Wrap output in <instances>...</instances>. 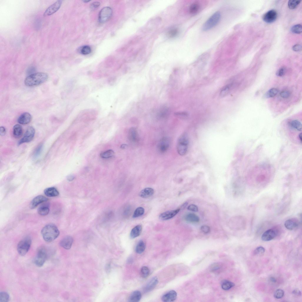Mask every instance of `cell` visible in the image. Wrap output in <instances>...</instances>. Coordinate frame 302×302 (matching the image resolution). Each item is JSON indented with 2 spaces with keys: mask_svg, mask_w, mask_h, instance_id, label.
<instances>
[{
  "mask_svg": "<svg viewBox=\"0 0 302 302\" xmlns=\"http://www.w3.org/2000/svg\"><path fill=\"white\" fill-rule=\"evenodd\" d=\"M289 126L291 129L295 131L294 132L301 133L302 124L299 121L297 120L291 121L289 123Z\"/></svg>",
  "mask_w": 302,
  "mask_h": 302,
  "instance_id": "obj_19",
  "label": "cell"
},
{
  "mask_svg": "<svg viewBox=\"0 0 302 302\" xmlns=\"http://www.w3.org/2000/svg\"><path fill=\"white\" fill-rule=\"evenodd\" d=\"M150 271L149 268L147 266L143 267L141 270V274L143 278H147L149 276Z\"/></svg>",
  "mask_w": 302,
  "mask_h": 302,
  "instance_id": "obj_34",
  "label": "cell"
},
{
  "mask_svg": "<svg viewBox=\"0 0 302 302\" xmlns=\"http://www.w3.org/2000/svg\"><path fill=\"white\" fill-rule=\"evenodd\" d=\"M293 293L297 295H301V291L298 289H296L294 290L293 291Z\"/></svg>",
  "mask_w": 302,
  "mask_h": 302,
  "instance_id": "obj_53",
  "label": "cell"
},
{
  "mask_svg": "<svg viewBox=\"0 0 302 302\" xmlns=\"http://www.w3.org/2000/svg\"><path fill=\"white\" fill-rule=\"evenodd\" d=\"M114 154V151L112 150H110L101 153L100 157L103 158H109L112 157Z\"/></svg>",
  "mask_w": 302,
  "mask_h": 302,
  "instance_id": "obj_35",
  "label": "cell"
},
{
  "mask_svg": "<svg viewBox=\"0 0 302 302\" xmlns=\"http://www.w3.org/2000/svg\"><path fill=\"white\" fill-rule=\"evenodd\" d=\"M234 286L235 284L230 281L225 280L222 282L221 286L223 290H228L231 289Z\"/></svg>",
  "mask_w": 302,
  "mask_h": 302,
  "instance_id": "obj_32",
  "label": "cell"
},
{
  "mask_svg": "<svg viewBox=\"0 0 302 302\" xmlns=\"http://www.w3.org/2000/svg\"><path fill=\"white\" fill-rule=\"evenodd\" d=\"M142 295L140 291H134L131 295L129 301L131 302H137L141 299Z\"/></svg>",
  "mask_w": 302,
  "mask_h": 302,
  "instance_id": "obj_25",
  "label": "cell"
},
{
  "mask_svg": "<svg viewBox=\"0 0 302 302\" xmlns=\"http://www.w3.org/2000/svg\"><path fill=\"white\" fill-rule=\"evenodd\" d=\"M48 199L44 196L39 195L34 198L31 201L30 207L31 209H34L39 204L48 201Z\"/></svg>",
  "mask_w": 302,
  "mask_h": 302,
  "instance_id": "obj_11",
  "label": "cell"
},
{
  "mask_svg": "<svg viewBox=\"0 0 302 302\" xmlns=\"http://www.w3.org/2000/svg\"><path fill=\"white\" fill-rule=\"evenodd\" d=\"M35 130L32 127H29L27 129L23 137L18 142L19 145L24 143H28L32 141L35 135Z\"/></svg>",
  "mask_w": 302,
  "mask_h": 302,
  "instance_id": "obj_8",
  "label": "cell"
},
{
  "mask_svg": "<svg viewBox=\"0 0 302 302\" xmlns=\"http://www.w3.org/2000/svg\"><path fill=\"white\" fill-rule=\"evenodd\" d=\"M100 5V3L98 2H95L91 4V9H94L98 8Z\"/></svg>",
  "mask_w": 302,
  "mask_h": 302,
  "instance_id": "obj_50",
  "label": "cell"
},
{
  "mask_svg": "<svg viewBox=\"0 0 302 302\" xmlns=\"http://www.w3.org/2000/svg\"><path fill=\"white\" fill-rule=\"evenodd\" d=\"M62 3V1H58L48 7L44 14V17L50 16L56 12L60 9Z\"/></svg>",
  "mask_w": 302,
  "mask_h": 302,
  "instance_id": "obj_10",
  "label": "cell"
},
{
  "mask_svg": "<svg viewBox=\"0 0 302 302\" xmlns=\"http://www.w3.org/2000/svg\"><path fill=\"white\" fill-rule=\"evenodd\" d=\"M221 16L220 12L215 13L204 24L202 30L204 31H207L214 27L220 22Z\"/></svg>",
  "mask_w": 302,
  "mask_h": 302,
  "instance_id": "obj_3",
  "label": "cell"
},
{
  "mask_svg": "<svg viewBox=\"0 0 302 302\" xmlns=\"http://www.w3.org/2000/svg\"><path fill=\"white\" fill-rule=\"evenodd\" d=\"M278 234V232L276 230L271 229L266 231L262 234V239L264 241H269L275 238Z\"/></svg>",
  "mask_w": 302,
  "mask_h": 302,
  "instance_id": "obj_12",
  "label": "cell"
},
{
  "mask_svg": "<svg viewBox=\"0 0 302 302\" xmlns=\"http://www.w3.org/2000/svg\"><path fill=\"white\" fill-rule=\"evenodd\" d=\"M302 31V26L301 24H297L293 26L291 28V31L293 33L296 34L301 33Z\"/></svg>",
  "mask_w": 302,
  "mask_h": 302,
  "instance_id": "obj_37",
  "label": "cell"
},
{
  "mask_svg": "<svg viewBox=\"0 0 302 302\" xmlns=\"http://www.w3.org/2000/svg\"><path fill=\"white\" fill-rule=\"evenodd\" d=\"M142 230V225H139L134 227L131 230L130 237L132 239L136 238L140 235Z\"/></svg>",
  "mask_w": 302,
  "mask_h": 302,
  "instance_id": "obj_23",
  "label": "cell"
},
{
  "mask_svg": "<svg viewBox=\"0 0 302 302\" xmlns=\"http://www.w3.org/2000/svg\"><path fill=\"white\" fill-rule=\"evenodd\" d=\"M91 49L90 47L88 46L83 47L81 50V52L83 55H86L91 53Z\"/></svg>",
  "mask_w": 302,
  "mask_h": 302,
  "instance_id": "obj_42",
  "label": "cell"
},
{
  "mask_svg": "<svg viewBox=\"0 0 302 302\" xmlns=\"http://www.w3.org/2000/svg\"><path fill=\"white\" fill-rule=\"evenodd\" d=\"M186 221L192 223H197L200 221V218L196 215L193 213H190L187 215L185 217Z\"/></svg>",
  "mask_w": 302,
  "mask_h": 302,
  "instance_id": "obj_29",
  "label": "cell"
},
{
  "mask_svg": "<svg viewBox=\"0 0 302 302\" xmlns=\"http://www.w3.org/2000/svg\"><path fill=\"white\" fill-rule=\"evenodd\" d=\"M47 258V254L46 248L44 247H40L37 250L34 263L38 267L42 266L45 262Z\"/></svg>",
  "mask_w": 302,
  "mask_h": 302,
  "instance_id": "obj_6",
  "label": "cell"
},
{
  "mask_svg": "<svg viewBox=\"0 0 302 302\" xmlns=\"http://www.w3.org/2000/svg\"><path fill=\"white\" fill-rule=\"evenodd\" d=\"M180 209L167 211L161 213L159 215L160 219L162 221L169 220L174 217L180 212Z\"/></svg>",
  "mask_w": 302,
  "mask_h": 302,
  "instance_id": "obj_13",
  "label": "cell"
},
{
  "mask_svg": "<svg viewBox=\"0 0 302 302\" xmlns=\"http://www.w3.org/2000/svg\"><path fill=\"white\" fill-rule=\"evenodd\" d=\"M178 33V29H174L170 30L168 33V36L169 37L172 38L176 36Z\"/></svg>",
  "mask_w": 302,
  "mask_h": 302,
  "instance_id": "obj_45",
  "label": "cell"
},
{
  "mask_svg": "<svg viewBox=\"0 0 302 302\" xmlns=\"http://www.w3.org/2000/svg\"><path fill=\"white\" fill-rule=\"evenodd\" d=\"M126 145H125V144H123V145H122L121 146V148L123 149H124L126 147Z\"/></svg>",
  "mask_w": 302,
  "mask_h": 302,
  "instance_id": "obj_57",
  "label": "cell"
},
{
  "mask_svg": "<svg viewBox=\"0 0 302 302\" xmlns=\"http://www.w3.org/2000/svg\"><path fill=\"white\" fill-rule=\"evenodd\" d=\"M43 148V145L41 144L39 145L36 148L34 154V158L36 159L38 158L40 155L42 151Z\"/></svg>",
  "mask_w": 302,
  "mask_h": 302,
  "instance_id": "obj_40",
  "label": "cell"
},
{
  "mask_svg": "<svg viewBox=\"0 0 302 302\" xmlns=\"http://www.w3.org/2000/svg\"><path fill=\"white\" fill-rule=\"evenodd\" d=\"M265 252V249L262 246L257 247L255 250L254 253L255 255H259L263 254Z\"/></svg>",
  "mask_w": 302,
  "mask_h": 302,
  "instance_id": "obj_44",
  "label": "cell"
},
{
  "mask_svg": "<svg viewBox=\"0 0 302 302\" xmlns=\"http://www.w3.org/2000/svg\"><path fill=\"white\" fill-rule=\"evenodd\" d=\"M6 133V130L5 128L3 127H1L0 128V134L2 136H3L5 135Z\"/></svg>",
  "mask_w": 302,
  "mask_h": 302,
  "instance_id": "obj_52",
  "label": "cell"
},
{
  "mask_svg": "<svg viewBox=\"0 0 302 302\" xmlns=\"http://www.w3.org/2000/svg\"><path fill=\"white\" fill-rule=\"evenodd\" d=\"M129 137L130 140L133 142H137L138 139V135L136 128H131L129 133Z\"/></svg>",
  "mask_w": 302,
  "mask_h": 302,
  "instance_id": "obj_27",
  "label": "cell"
},
{
  "mask_svg": "<svg viewBox=\"0 0 302 302\" xmlns=\"http://www.w3.org/2000/svg\"><path fill=\"white\" fill-rule=\"evenodd\" d=\"M290 95V92L287 90H284L281 91L280 93V97L284 98H289Z\"/></svg>",
  "mask_w": 302,
  "mask_h": 302,
  "instance_id": "obj_47",
  "label": "cell"
},
{
  "mask_svg": "<svg viewBox=\"0 0 302 302\" xmlns=\"http://www.w3.org/2000/svg\"><path fill=\"white\" fill-rule=\"evenodd\" d=\"M32 243V239L29 237H26L20 241L17 247L18 254L22 256L26 255L28 252Z\"/></svg>",
  "mask_w": 302,
  "mask_h": 302,
  "instance_id": "obj_5",
  "label": "cell"
},
{
  "mask_svg": "<svg viewBox=\"0 0 302 302\" xmlns=\"http://www.w3.org/2000/svg\"><path fill=\"white\" fill-rule=\"evenodd\" d=\"M48 76L46 73L38 72L28 76L25 80V84L28 87H32L39 85L46 82Z\"/></svg>",
  "mask_w": 302,
  "mask_h": 302,
  "instance_id": "obj_2",
  "label": "cell"
},
{
  "mask_svg": "<svg viewBox=\"0 0 302 302\" xmlns=\"http://www.w3.org/2000/svg\"><path fill=\"white\" fill-rule=\"evenodd\" d=\"M159 282L158 278L156 277L151 278L144 288L145 293H148L151 291L157 285Z\"/></svg>",
  "mask_w": 302,
  "mask_h": 302,
  "instance_id": "obj_16",
  "label": "cell"
},
{
  "mask_svg": "<svg viewBox=\"0 0 302 302\" xmlns=\"http://www.w3.org/2000/svg\"><path fill=\"white\" fill-rule=\"evenodd\" d=\"M89 1H84V2H85V3H86V2L87 3V2H89Z\"/></svg>",
  "mask_w": 302,
  "mask_h": 302,
  "instance_id": "obj_58",
  "label": "cell"
},
{
  "mask_svg": "<svg viewBox=\"0 0 302 302\" xmlns=\"http://www.w3.org/2000/svg\"><path fill=\"white\" fill-rule=\"evenodd\" d=\"M299 224V221L296 218H291L285 222V225L288 230L292 231L297 228Z\"/></svg>",
  "mask_w": 302,
  "mask_h": 302,
  "instance_id": "obj_14",
  "label": "cell"
},
{
  "mask_svg": "<svg viewBox=\"0 0 302 302\" xmlns=\"http://www.w3.org/2000/svg\"><path fill=\"white\" fill-rule=\"evenodd\" d=\"M9 296L8 294L5 292H2L0 293V302H7L8 301Z\"/></svg>",
  "mask_w": 302,
  "mask_h": 302,
  "instance_id": "obj_39",
  "label": "cell"
},
{
  "mask_svg": "<svg viewBox=\"0 0 302 302\" xmlns=\"http://www.w3.org/2000/svg\"><path fill=\"white\" fill-rule=\"evenodd\" d=\"M189 144L188 135L186 133L183 134L179 138L177 145V150L180 155H184L188 151Z\"/></svg>",
  "mask_w": 302,
  "mask_h": 302,
  "instance_id": "obj_4",
  "label": "cell"
},
{
  "mask_svg": "<svg viewBox=\"0 0 302 302\" xmlns=\"http://www.w3.org/2000/svg\"><path fill=\"white\" fill-rule=\"evenodd\" d=\"M230 88V87L229 85L224 87L221 91L220 96L222 97H224L227 96L229 91Z\"/></svg>",
  "mask_w": 302,
  "mask_h": 302,
  "instance_id": "obj_41",
  "label": "cell"
},
{
  "mask_svg": "<svg viewBox=\"0 0 302 302\" xmlns=\"http://www.w3.org/2000/svg\"><path fill=\"white\" fill-rule=\"evenodd\" d=\"M73 242V239L71 236H67L61 239L60 244L62 247L68 250L71 248Z\"/></svg>",
  "mask_w": 302,
  "mask_h": 302,
  "instance_id": "obj_15",
  "label": "cell"
},
{
  "mask_svg": "<svg viewBox=\"0 0 302 302\" xmlns=\"http://www.w3.org/2000/svg\"><path fill=\"white\" fill-rule=\"evenodd\" d=\"M213 266L214 267V268H213L212 269L213 270H216L220 268L219 264H214V266Z\"/></svg>",
  "mask_w": 302,
  "mask_h": 302,
  "instance_id": "obj_55",
  "label": "cell"
},
{
  "mask_svg": "<svg viewBox=\"0 0 302 302\" xmlns=\"http://www.w3.org/2000/svg\"><path fill=\"white\" fill-rule=\"evenodd\" d=\"M145 247V244L144 242L143 241H140L137 246L135 251L137 253L141 254L144 251Z\"/></svg>",
  "mask_w": 302,
  "mask_h": 302,
  "instance_id": "obj_30",
  "label": "cell"
},
{
  "mask_svg": "<svg viewBox=\"0 0 302 302\" xmlns=\"http://www.w3.org/2000/svg\"><path fill=\"white\" fill-rule=\"evenodd\" d=\"M154 193V190L150 187L145 188L139 193V196L143 198H147L152 196Z\"/></svg>",
  "mask_w": 302,
  "mask_h": 302,
  "instance_id": "obj_22",
  "label": "cell"
},
{
  "mask_svg": "<svg viewBox=\"0 0 302 302\" xmlns=\"http://www.w3.org/2000/svg\"><path fill=\"white\" fill-rule=\"evenodd\" d=\"M45 194L49 197H56L59 196V193L57 190L54 187H50L46 188L44 190Z\"/></svg>",
  "mask_w": 302,
  "mask_h": 302,
  "instance_id": "obj_21",
  "label": "cell"
},
{
  "mask_svg": "<svg viewBox=\"0 0 302 302\" xmlns=\"http://www.w3.org/2000/svg\"><path fill=\"white\" fill-rule=\"evenodd\" d=\"M144 212L145 210L143 207H139L134 211L133 217L136 218L140 217L144 214Z\"/></svg>",
  "mask_w": 302,
  "mask_h": 302,
  "instance_id": "obj_33",
  "label": "cell"
},
{
  "mask_svg": "<svg viewBox=\"0 0 302 302\" xmlns=\"http://www.w3.org/2000/svg\"><path fill=\"white\" fill-rule=\"evenodd\" d=\"M32 119L31 114L28 112H24L21 114L17 120L18 122L21 124H26L29 123Z\"/></svg>",
  "mask_w": 302,
  "mask_h": 302,
  "instance_id": "obj_18",
  "label": "cell"
},
{
  "mask_svg": "<svg viewBox=\"0 0 302 302\" xmlns=\"http://www.w3.org/2000/svg\"><path fill=\"white\" fill-rule=\"evenodd\" d=\"M41 233L44 240L47 242L54 241L59 236L60 232L57 227L53 224H49L42 229Z\"/></svg>",
  "mask_w": 302,
  "mask_h": 302,
  "instance_id": "obj_1",
  "label": "cell"
},
{
  "mask_svg": "<svg viewBox=\"0 0 302 302\" xmlns=\"http://www.w3.org/2000/svg\"><path fill=\"white\" fill-rule=\"evenodd\" d=\"M277 16L278 14L276 10H271L264 15L263 20L264 22L267 23H272L275 21Z\"/></svg>",
  "mask_w": 302,
  "mask_h": 302,
  "instance_id": "obj_9",
  "label": "cell"
},
{
  "mask_svg": "<svg viewBox=\"0 0 302 302\" xmlns=\"http://www.w3.org/2000/svg\"><path fill=\"white\" fill-rule=\"evenodd\" d=\"M270 279L271 282L273 283H275L276 282V279L273 277H270Z\"/></svg>",
  "mask_w": 302,
  "mask_h": 302,
  "instance_id": "obj_56",
  "label": "cell"
},
{
  "mask_svg": "<svg viewBox=\"0 0 302 302\" xmlns=\"http://www.w3.org/2000/svg\"><path fill=\"white\" fill-rule=\"evenodd\" d=\"M23 130L22 127L19 124H16L13 128V133L14 137L16 138H19L22 136Z\"/></svg>",
  "mask_w": 302,
  "mask_h": 302,
  "instance_id": "obj_26",
  "label": "cell"
},
{
  "mask_svg": "<svg viewBox=\"0 0 302 302\" xmlns=\"http://www.w3.org/2000/svg\"><path fill=\"white\" fill-rule=\"evenodd\" d=\"M50 209L48 203H45L42 205L38 210V212L40 215L45 216L49 213Z\"/></svg>",
  "mask_w": 302,
  "mask_h": 302,
  "instance_id": "obj_24",
  "label": "cell"
},
{
  "mask_svg": "<svg viewBox=\"0 0 302 302\" xmlns=\"http://www.w3.org/2000/svg\"><path fill=\"white\" fill-rule=\"evenodd\" d=\"M278 91V90L276 88L271 89L266 92L265 96L266 98H273L277 95Z\"/></svg>",
  "mask_w": 302,
  "mask_h": 302,
  "instance_id": "obj_31",
  "label": "cell"
},
{
  "mask_svg": "<svg viewBox=\"0 0 302 302\" xmlns=\"http://www.w3.org/2000/svg\"><path fill=\"white\" fill-rule=\"evenodd\" d=\"M188 210L190 211L196 212L198 211V208L194 204H191L188 207Z\"/></svg>",
  "mask_w": 302,
  "mask_h": 302,
  "instance_id": "obj_49",
  "label": "cell"
},
{
  "mask_svg": "<svg viewBox=\"0 0 302 302\" xmlns=\"http://www.w3.org/2000/svg\"><path fill=\"white\" fill-rule=\"evenodd\" d=\"M75 176L73 175H69L67 177V180L69 181H71L73 180Z\"/></svg>",
  "mask_w": 302,
  "mask_h": 302,
  "instance_id": "obj_54",
  "label": "cell"
},
{
  "mask_svg": "<svg viewBox=\"0 0 302 302\" xmlns=\"http://www.w3.org/2000/svg\"><path fill=\"white\" fill-rule=\"evenodd\" d=\"M285 295V292L282 289H278L275 291L274 294V297L278 299L282 298Z\"/></svg>",
  "mask_w": 302,
  "mask_h": 302,
  "instance_id": "obj_38",
  "label": "cell"
},
{
  "mask_svg": "<svg viewBox=\"0 0 302 302\" xmlns=\"http://www.w3.org/2000/svg\"><path fill=\"white\" fill-rule=\"evenodd\" d=\"M286 72L285 69L282 68L279 69L276 73V75L278 77H282L284 76Z\"/></svg>",
  "mask_w": 302,
  "mask_h": 302,
  "instance_id": "obj_46",
  "label": "cell"
},
{
  "mask_svg": "<svg viewBox=\"0 0 302 302\" xmlns=\"http://www.w3.org/2000/svg\"><path fill=\"white\" fill-rule=\"evenodd\" d=\"M174 114L176 116L182 119H186L189 116L188 113L185 112H177Z\"/></svg>",
  "mask_w": 302,
  "mask_h": 302,
  "instance_id": "obj_43",
  "label": "cell"
},
{
  "mask_svg": "<svg viewBox=\"0 0 302 302\" xmlns=\"http://www.w3.org/2000/svg\"><path fill=\"white\" fill-rule=\"evenodd\" d=\"M201 231L204 233H209L210 231V228L209 226L207 225H203L201 228Z\"/></svg>",
  "mask_w": 302,
  "mask_h": 302,
  "instance_id": "obj_48",
  "label": "cell"
},
{
  "mask_svg": "<svg viewBox=\"0 0 302 302\" xmlns=\"http://www.w3.org/2000/svg\"><path fill=\"white\" fill-rule=\"evenodd\" d=\"M200 8V5L198 2H194L190 6L189 12L191 14H196L199 11Z\"/></svg>",
  "mask_w": 302,
  "mask_h": 302,
  "instance_id": "obj_28",
  "label": "cell"
},
{
  "mask_svg": "<svg viewBox=\"0 0 302 302\" xmlns=\"http://www.w3.org/2000/svg\"><path fill=\"white\" fill-rule=\"evenodd\" d=\"M300 2V1L291 0L288 2V6L290 9H294L297 7Z\"/></svg>",
  "mask_w": 302,
  "mask_h": 302,
  "instance_id": "obj_36",
  "label": "cell"
},
{
  "mask_svg": "<svg viewBox=\"0 0 302 302\" xmlns=\"http://www.w3.org/2000/svg\"><path fill=\"white\" fill-rule=\"evenodd\" d=\"M112 13V10L110 7H104L101 10L99 14V22L100 23H103L108 21L111 18Z\"/></svg>",
  "mask_w": 302,
  "mask_h": 302,
  "instance_id": "obj_7",
  "label": "cell"
},
{
  "mask_svg": "<svg viewBox=\"0 0 302 302\" xmlns=\"http://www.w3.org/2000/svg\"><path fill=\"white\" fill-rule=\"evenodd\" d=\"M177 297V294L176 291L171 290L164 294L162 297L161 299L164 302H172L175 300Z\"/></svg>",
  "mask_w": 302,
  "mask_h": 302,
  "instance_id": "obj_17",
  "label": "cell"
},
{
  "mask_svg": "<svg viewBox=\"0 0 302 302\" xmlns=\"http://www.w3.org/2000/svg\"><path fill=\"white\" fill-rule=\"evenodd\" d=\"M170 145V141L166 138H163L160 142L158 148L160 151L162 153L165 152L169 149Z\"/></svg>",
  "mask_w": 302,
  "mask_h": 302,
  "instance_id": "obj_20",
  "label": "cell"
},
{
  "mask_svg": "<svg viewBox=\"0 0 302 302\" xmlns=\"http://www.w3.org/2000/svg\"><path fill=\"white\" fill-rule=\"evenodd\" d=\"M301 46L299 44H296L293 47V50L295 51H298L301 50Z\"/></svg>",
  "mask_w": 302,
  "mask_h": 302,
  "instance_id": "obj_51",
  "label": "cell"
}]
</instances>
